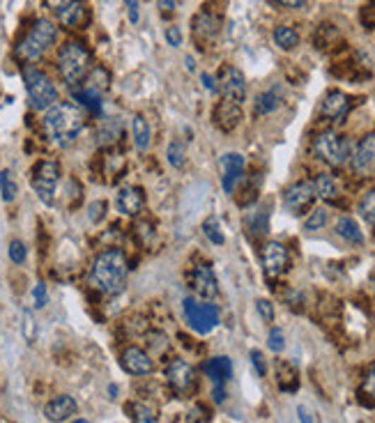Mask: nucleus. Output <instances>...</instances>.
I'll return each mask as SVG.
<instances>
[{"label":"nucleus","mask_w":375,"mask_h":423,"mask_svg":"<svg viewBox=\"0 0 375 423\" xmlns=\"http://www.w3.org/2000/svg\"><path fill=\"white\" fill-rule=\"evenodd\" d=\"M203 232H205V237L212 242V244H223V242H226V237H223V232H221V223H219L217 217L205 219Z\"/></svg>","instance_id":"nucleus-33"},{"label":"nucleus","mask_w":375,"mask_h":423,"mask_svg":"<svg viewBox=\"0 0 375 423\" xmlns=\"http://www.w3.org/2000/svg\"><path fill=\"white\" fill-rule=\"evenodd\" d=\"M44 129H47L53 145L69 148L83 129V111L69 102L51 106L44 115Z\"/></svg>","instance_id":"nucleus-2"},{"label":"nucleus","mask_w":375,"mask_h":423,"mask_svg":"<svg viewBox=\"0 0 375 423\" xmlns=\"http://www.w3.org/2000/svg\"><path fill=\"white\" fill-rule=\"evenodd\" d=\"M276 5L288 7V10H299V7L306 5V0H276Z\"/></svg>","instance_id":"nucleus-51"},{"label":"nucleus","mask_w":375,"mask_h":423,"mask_svg":"<svg viewBox=\"0 0 375 423\" xmlns=\"http://www.w3.org/2000/svg\"><path fill=\"white\" fill-rule=\"evenodd\" d=\"M297 412H299V421H302V423H314V419L309 417V412H306L304 407H299Z\"/></svg>","instance_id":"nucleus-53"},{"label":"nucleus","mask_w":375,"mask_h":423,"mask_svg":"<svg viewBox=\"0 0 375 423\" xmlns=\"http://www.w3.org/2000/svg\"><path fill=\"white\" fill-rule=\"evenodd\" d=\"M23 81H25V90H28L30 106L35 111H49L51 106L58 104V90L44 71L28 67L23 71Z\"/></svg>","instance_id":"nucleus-5"},{"label":"nucleus","mask_w":375,"mask_h":423,"mask_svg":"<svg viewBox=\"0 0 375 423\" xmlns=\"http://www.w3.org/2000/svg\"><path fill=\"white\" fill-rule=\"evenodd\" d=\"M221 168H223V179H221L223 191L233 193L237 182L244 175V157L237 155V152H228V155L221 157Z\"/></svg>","instance_id":"nucleus-15"},{"label":"nucleus","mask_w":375,"mask_h":423,"mask_svg":"<svg viewBox=\"0 0 375 423\" xmlns=\"http://www.w3.org/2000/svg\"><path fill=\"white\" fill-rule=\"evenodd\" d=\"M373 287H375V278H373Z\"/></svg>","instance_id":"nucleus-56"},{"label":"nucleus","mask_w":375,"mask_h":423,"mask_svg":"<svg viewBox=\"0 0 375 423\" xmlns=\"http://www.w3.org/2000/svg\"><path fill=\"white\" fill-rule=\"evenodd\" d=\"M314 155L329 166H343L350 159V141L338 136L336 131H325L314 141Z\"/></svg>","instance_id":"nucleus-6"},{"label":"nucleus","mask_w":375,"mask_h":423,"mask_svg":"<svg viewBox=\"0 0 375 423\" xmlns=\"http://www.w3.org/2000/svg\"><path fill=\"white\" fill-rule=\"evenodd\" d=\"M347 109H350V99H347V95L341 93V90H332V93H327L323 104H320V113H323L325 118L334 120V122L343 120Z\"/></svg>","instance_id":"nucleus-19"},{"label":"nucleus","mask_w":375,"mask_h":423,"mask_svg":"<svg viewBox=\"0 0 375 423\" xmlns=\"http://www.w3.org/2000/svg\"><path fill=\"white\" fill-rule=\"evenodd\" d=\"M191 30H194V40H201V42H210L219 35L221 30V19L214 16L210 12H201L198 16H194L191 21Z\"/></svg>","instance_id":"nucleus-20"},{"label":"nucleus","mask_w":375,"mask_h":423,"mask_svg":"<svg viewBox=\"0 0 375 423\" xmlns=\"http://www.w3.org/2000/svg\"><path fill=\"white\" fill-rule=\"evenodd\" d=\"M251 364L256 366L258 375H265V373H267V368H265V359H263L261 352H258V350H254V352H251Z\"/></svg>","instance_id":"nucleus-49"},{"label":"nucleus","mask_w":375,"mask_h":423,"mask_svg":"<svg viewBox=\"0 0 375 423\" xmlns=\"http://www.w3.org/2000/svg\"><path fill=\"white\" fill-rule=\"evenodd\" d=\"M166 42L171 44V47H180L182 44V32L177 25H171V28H166Z\"/></svg>","instance_id":"nucleus-46"},{"label":"nucleus","mask_w":375,"mask_h":423,"mask_svg":"<svg viewBox=\"0 0 375 423\" xmlns=\"http://www.w3.org/2000/svg\"><path fill=\"white\" fill-rule=\"evenodd\" d=\"M362 393H364V395H369V398L375 403V364L369 368V373H366V377H364Z\"/></svg>","instance_id":"nucleus-41"},{"label":"nucleus","mask_w":375,"mask_h":423,"mask_svg":"<svg viewBox=\"0 0 375 423\" xmlns=\"http://www.w3.org/2000/svg\"><path fill=\"white\" fill-rule=\"evenodd\" d=\"M85 5L81 3V0H74L69 7H65L60 14H58V19H60V23L62 25H67V28H78V25H83L85 23Z\"/></svg>","instance_id":"nucleus-23"},{"label":"nucleus","mask_w":375,"mask_h":423,"mask_svg":"<svg viewBox=\"0 0 375 423\" xmlns=\"http://www.w3.org/2000/svg\"><path fill=\"white\" fill-rule=\"evenodd\" d=\"M166 380L175 393H189L196 384V373L189 364L182 362V359H173L166 368Z\"/></svg>","instance_id":"nucleus-11"},{"label":"nucleus","mask_w":375,"mask_h":423,"mask_svg":"<svg viewBox=\"0 0 375 423\" xmlns=\"http://www.w3.org/2000/svg\"><path fill=\"white\" fill-rule=\"evenodd\" d=\"M56 25H53L49 19H37L32 23V28L25 32V37L16 44V58L23 62H35L44 56L53 42H56Z\"/></svg>","instance_id":"nucleus-4"},{"label":"nucleus","mask_w":375,"mask_h":423,"mask_svg":"<svg viewBox=\"0 0 375 423\" xmlns=\"http://www.w3.org/2000/svg\"><path fill=\"white\" fill-rule=\"evenodd\" d=\"M314 189H316V196H320L323 201H336L338 193H341V191H338V182H336L332 175H327V173L316 177Z\"/></svg>","instance_id":"nucleus-27"},{"label":"nucleus","mask_w":375,"mask_h":423,"mask_svg":"<svg viewBox=\"0 0 375 423\" xmlns=\"http://www.w3.org/2000/svg\"><path fill=\"white\" fill-rule=\"evenodd\" d=\"M214 122H217V127L223 131H233L237 124L242 122V106L223 99L217 109H214Z\"/></svg>","instance_id":"nucleus-21"},{"label":"nucleus","mask_w":375,"mask_h":423,"mask_svg":"<svg viewBox=\"0 0 375 423\" xmlns=\"http://www.w3.org/2000/svg\"><path fill=\"white\" fill-rule=\"evenodd\" d=\"M191 287L194 292L203 297V299H214L219 292V283H217V276H214L212 267L208 263H198L194 267L191 272Z\"/></svg>","instance_id":"nucleus-14"},{"label":"nucleus","mask_w":375,"mask_h":423,"mask_svg":"<svg viewBox=\"0 0 375 423\" xmlns=\"http://www.w3.org/2000/svg\"><path fill=\"white\" fill-rule=\"evenodd\" d=\"M131 412H133V423H159L157 412L145 403H133Z\"/></svg>","instance_id":"nucleus-34"},{"label":"nucleus","mask_w":375,"mask_h":423,"mask_svg":"<svg viewBox=\"0 0 375 423\" xmlns=\"http://www.w3.org/2000/svg\"><path fill=\"white\" fill-rule=\"evenodd\" d=\"M249 228H251L254 235H265V232L270 230V212H267V207H261V210L251 212V217H249Z\"/></svg>","instance_id":"nucleus-31"},{"label":"nucleus","mask_w":375,"mask_h":423,"mask_svg":"<svg viewBox=\"0 0 375 423\" xmlns=\"http://www.w3.org/2000/svg\"><path fill=\"white\" fill-rule=\"evenodd\" d=\"M10 260L12 263H16V265H23V260H25V256H28V251H25V244L23 242H19V239H14L12 244H10Z\"/></svg>","instance_id":"nucleus-40"},{"label":"nucleus","mask_w":375,"mask_h":423,"mask_svg":"<svg viewBox=\"0 0 375 423\" xmlns=\"http://www.w3.org/2000/svg\"><path fill=\"white\" fill-rule=\"evenodd\" d=\"M124 5H127L129 21L131 23H138L141 21V5H138V0H124Z\"/></svg>","instance_id":"nucleus-45"},{"label":"nucleus","mask_w":375,"mask_h":423,"mask_svg":"<svg viewBox=\"0 0 375 423\" xmlns=\"http://www.w3.org/2000/svg\"><path fill=\"white\" fill-rule=\"evenodd\" d=\"M131 131H133V145H136L141 152H148V148H150V124H148V120L143 118V115H136L133 118V122H131Z\"/></svg>","instance_id":"nucleus-26"},{"label":"nucleus","mask_w":375,"mask_h":423,"mask_svg":"<svg viewBox=\"0 0 375 423\" xmlns=\"http://www.w3.org/2000/svg\"><path fill=\"white\" fill-rule=\"evenodd\" d=\"M281 106V95L279 90H267V93L258 95L256 97V104H254V113L256 115H270Z\"/></svg>","instance_id":"nucleus-25"},{"label":"nucleus","mask_w":375,"mask_h":423,"mask_svg":"<svg viewBox=\"0 0 375 423\" xmlns=\"http://www.w3.org/2000/svg\"><path fill=\"white\" fill-rule=\"evenodd\" d=\"M166 159H168V164H171L173 168H182L184 161H186L184 143L182 141H173L171 145H168V150H166Z\"/></svg>","instance_id":"nucleus-35"},{"label":"nucleus","mask_w":375,"mask_h":423,"mask_svg":"<svg viewBox=\"0 0 375 423\" xmlns=\"http://www.w3.org/2000/svg\"><path fill=\"white\" fill-rule=\"evenodd\" d=\"M145 343H148V347L153 350L155 355H164L166 352V347H168V340H166V336L164 334H150L148 338H145Z\"/></svg>","instance_id":"nucleus-39"},{"label":"nucleus","mask_w":375,"mask_h":423,"mask_svg":"<svg viewBox=\"0 0 375 423\" xmlns=\"http://www.w3.org/2000/svg\"><path fill=\"white\" fill-rule=\"evenodd\" d=\"M122 136V127L118 120H106L100 129V143L104 145H113V143H118V138Z\"/></svg>","instance_id":"nucleus-32"},{"label":"nucleus","mask_w":375,"mask_h":423,"mask_svg":"<svg viewBox=\"0 0 375 423\" xmlns=\"http://www.w3.org/2000/svg\"><path fill=\"white\" fill-rule=\"evenodd\" d=\"M115 205H118V212H122L124 217H136L145 207V193H143L141 186H122L115 193Z\"/></svg>","instance_id":"nucleus-16"},{"label":"nucleus","mask_w":375,"mask_h":423,"mask_svg":"<svg viewBox=\"0 0 375 423\" xmlns=\"http://www.w3.org/2000/svg\"><path fill=\"white\" fill-rule=\"evenodd\" d=\"M217 85H219V93L226 102H233L242 106L244 97H246V81L244 74L233 65H226L221 69V74L217 78Z\"/></svg>","instance_id":"nucleus-9"},{"label":"nucleus","mask_w":375,"mask_h":423,"mask_svg":"<svg viewBox=\"0 0 375 423\" xmlns=\"http://www.w3.org/2000/svg\"><path fill=\"white\" fill-rule=\"evenodd\" d=\"M74 99L81 106H85L88 111H95V113H100V109H102V95L100 93H95V90H88V88H78V90H74Z\"/></svg>","instance_id":"nucleus-30"},{"label":"nucleus","mask_w":375,"mask_h":423,"mask_svg":"<svg viewBox=\"0 0 375 423\" xmlns=\"http://www.w3.org/2000/svg\"><path fill=\"white\" fill-rule=\"evenodd\" d=\"M336 235L341 239H345V242H350V244H362V242H364L362 228L357 226V221L350 219V217H341L336 221Z\"/></svg>","instance_id":"nucleus-24"},{"label":"nucleus","mask_w":375,"mask_h":423,"mask_svg":"<svg viewBox=\"0 0 375 423\" xmlns=\"http://www.w3.org/2000/svg\"><path fill=\"white\" fill-rule=\"evenodd\" d=\"M205 373H208V377L214 382V386H217V400L221 403L223 400L221 386L233 377V364H230L228 357H214L205 364Z\"/></svg>","instance_id":"nucleus-18"},{"label":"nucleus","mask_w":375,"mask_h":423,"mask_svg":"<svg viewBox=\"0 0 375 423\" xmlns=\"http://www.w3.org/2000/svg\"><path fill=\"white\" fill-rule=\"evenodd\" d=\"M71 3H74V0H44V5H47L49 10L56 12V14H60V12L65 10V7H69Z\"/></svg>","instance_id":"nucleus-47"},{"label":"nucleus","mask_w":375,"mask_h":423,"mask_svg":"<svg viewBox=\"0 0 375 423\" xmlns=\"http://www.w3.org/2000/svg\"><path fill=\"white\" fill-rule=\"evenodd\" d=\"M60 179V166L56 161H40L32 168V189L44 205H53L56 201V189Z\"/></svg>","instance_id":"nucleus-7"},{"label":"nucleus","mask_w":375,"mask_h":423,"mask_svg":"<svg viewBox=\"0 0 375 423\" xmlns=\"http://www.w3.org/2000/svg\"><path fill=\"white\" fill-rule=\"evenodd\" d=\"M267 343H270L272 352H281V350L285 347L283 331H281V329H272V331H270V340H267Z\"/></svg>","instance_id":"nucleus-43"},{"label":"nucleus","mask_w":375,"mask_h":423,"mask_svg":"<svg viewBox=\"0 0 375 423\" xmlns=\"http://www.w3.org/2000/svg\"><path fill=\"white\" fill-rule=\"evenodd\" d=\"M359 212H362V217L366 219V223H371V226H375V189H371V191L362 198Z\"/></svg>","instance_id":"nucleus-37"},{"label":"nucleus","mask_w":375,"mask_h":423,"mask_svg":"<svg viewBox=\"0 0 375 423\" xmlns=\"http://www.w3.org/2000/svg\"><path fill=\"white\" fill-rule=\"evenodd\" d=\"M120 366L127 371L129 375H150L153 373V359H150L148 352H143L141 347H127L120 357Z\"/></svg>","instance_id":"nucleus-17"},{"label":"nucleus","mask_w":375,"mask_h":423,"mask_svg":"<svg viewBox=\"0 0 375 423\" xmlns=\"http://www.w3.org/2000/svg\"><path fill=\"white\" fill-rule=\"evenodd\" d=\"M256 309H258V313L263 315L265 322H272L274 320V306H272L270 299H258L256 302Z\"/></svg>","instance_id":"nucleus-44"},{"label":"nucleus","mask_w":375,"mask_h":423,"mask_svg":"<svg viewBox=\"0 0 375 423\" xmlns=\"http://www.w3.org/2000/svg\"><path fill=\"white\" fill-rule=\"evenodd\" d=\"M71 414H76V400L71 398V395H58V398H53L51 403H47V407H44V417L53 423L67 421Z\"/></svg>","instance_id":"nucleus-22"},{"label":"nucleus","mask_w":375,"mask_h":423,"mask_svg":"<svg viewBox=\"0 0 375 423\" xmlns=\"http://www.w3.org/2000/svg\"><path fill=\"white\" fill-rule=\"evenodd\" d=\"M177 7V0H159V10L164 14H173Z\"/></svg>","instance_id":"nucleus-52"},{"label":"nucleus","mask_w":375,"mask_h":423,"mask_svg":"<svg viewBox=\"0 0 375 423\" xmlns=\"http://www.w3.org/2000/svg\"><path fill=\"white\" fill-rule=\"evenodd\" d=\"M186 69H189V71L196 69V67H194V58H191V56H186Z\"/></svg>","instance_id":"nucleus-54"},{"label":"nucleus","mask_w":375,"mask_h":423,"mask_svg":"<svg viewBox=\"0 0 375 423\" xmlns=\"http://www.w3.org/2000/svg\"><path fill=\"white\" fill-rule=\"evenodd\" d=\"M109 81H111L109 71L102 69V67H95V69H90V74L83 78L81 85L88 88V90H95V93H100V95H104V90L109 88Z\"/></svg>","instance_id":"nucleus-28"},{"label":"nucleus","mask_w":375,"mask_h":423,"mask_svg":"<svg viewBox=\"0 0 375 423\" xmlns=\"http://www.w3.org/2000/svg\"><path fill=\"white\" fill-rule=\"evenodd\" d=\"M74 423H90V421H85V419H78V421H74Z\"/></svg>","instance_id":"nucleus-55"},{"label":"nucleus","mask_w":375,"mask_h":423,"mask_svg":"<svg viewBox=\"0 0 375 423\" xmlns=\"http://www.w3.org/2000/svg\"><path fill=\"white\" fill-rule=\"evenodd\" d=\"M0 193H3L5 203H12L16 198V182H14L10 170H3V173H0Z\"/></svg>","instance_id":"nucleus-36"},{"label":"nucleus","mask_w":375,"mask_h":423,"mask_svg":"<svg viewBox=\"0 0 375 423\" xmlns=\"http://www.w3.org/2000/svg\"><path fill=\"white\" fill-rule=\"evenodd\" d=\"M184 315L196 334H210V331L219 325V311L214 304L184 299Z\"/></svg>","instance_id":"nucleus-8"},{"label":"nucleus","mask_w":375,"mask_h":423,"mask_svg":"<svg viewBox=\"0 0 375 423\" xmlns=\"http://www.w3.org/2000/svg\"><path fill=\"white\" fill-rule=\"evenodd\" d=\"M32 299H35V309H44V306H47V285L44 283H37L32 287Z\"/></svg>","instance_id":"nucleus-42"},{"label":"nucleus","mask_w":375,"mask_h":423,"mask_svg":"<svg viewBox=\"0 0 375 423\" xmlns=\"http://www.w3.org/2000/svg\"><path fill=\"white\" fill-rule=\"evenodd\" d=\"M261 258H263V269H265L267 278L281 276L285 269H288V263H290L288 251H285V246L279 244V242H267V244L263 246Z\"/></svg>","instance_id":"nucleus-10"},{"label":"nucleus","mask_w":375,"mask_h":423,"mask_svg":"<svg viewBox=\"0 0 375 423\" xmlns=\"http://www.w3.org/2000/svg\"><path fill=\"white\" fill-rule=\"evenodd\" d=\"M325 223H327V212L325 210H314L304 223V230H309V232L320 230V228H325Z\"/></svg>","instance_id":"nucleus-38"},{"label":"nucleus","mask_w":375,"mask_h":423,"mask_svg":"<svg viewBox=\"0 0 375 423\" xmlns=\"http://www.w3.org/2000/svg\"><path fill=\"white\" fill-rule=\"evenodd\" d=\"M352 170L357 175L369 177L375 173V133L362 138L359 145L352 152Z\"/></svg>","instance_id":"nucleus-13"},{"label":"nucleus","mask_w":375,"mask_h":423,"mask_svg":"<svg viewBox=\"0 0 375 423\" xmlns=\"http://www.w3.org/2000/svg\"><path fill=\"white\" fill-rule=\"evenodd\" d=\"M23 325H25V338H28V343H30V340L35 338V320L28 311L23 313Z\"/></svg>","instance_id":"nucleus-48"},{"label":"nucleus","mask_w":375,"mask_h":423,"mask_svg":"<svg viewBox=\"0 0 375 423\" xmlns=\"http://www.w3.org/2000/svg\"><path fill=\"white\" fill-rule=\"evenodd\" d=\"M274 42H276V47H281L283 51H290L299 44V35L294 28L279 25V28H274Z\"/></svg>","instance_id":"nucleus-29"},{"label":"nucleus","mask_w":375,"mask_h":423,"mask_svg":"<svg viewBox=\"0 0 375 423\" xmlns=\"http://www.w3.org/2000/svg\"><path fill=\"white\" fill-rule=\"evenodd\" d=\"M127 256L120 249L102 251L90 269V285L102 294H118L127 281Z\"/></svg>","instance_id":"nucleus-1"},{"label":"nucleus","mask_w":375,"mask_h":423,"mask_svg":"<svg viewBox=\"0 0 375 423\" xmlns=\"http://www.w3.org/2000/svg\"><path fill=\"white\" fill-rule=\"evenodd\" d=\"M316 201V189L311 182H297L292 184L283 196V203L288 207V212L292 214H304Z\"/></svg>","instance_id":"nucleus-12"},{"label":"nucleus","mask_w":375,"mask_h":423,"mask_svg":"<svg viewBox=\"0 0 375 423\" xmlns=\"http://www.w3.org/2000/svg\"><path fill=\"white\" fill-rule=\"evenodd\" d=\"M90 65H93L90 51L78 42H67L58 53V71L69 88L83 83V78L90 74Z\"/></svg>","instance_id":"nucleus-3"},{"label":"nucleus","mask_w":375,"mask_h":423,"mask_svg":"<svg viewBox=\"0 0 375 423\" xmlns=\"http://www.w3.org/2000/svg\"><path fill=\"white\" fill-rule=\"evenodd\" d=\"M201 81L205 90H210V93H219V85H217V78H212L210 74H201Z\"/></svg>","instance_id":"nucleus-50"}]
</instances>
